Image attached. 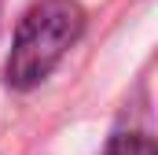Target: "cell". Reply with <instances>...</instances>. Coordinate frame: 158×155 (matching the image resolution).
<instances>
[{
  "label": "cell",
  "instance_id": "1",
  "mask_svg": "<svg viewBox=\"0 0 158 155\" xmlns=\"http://www.w3.org/2000/svg\"><path fill=\"white\" fill-rule=\"evenodd\" d=\"M85 26V11L74 0H40L33 4L19 30H15V44L7 55L4 78L11 89H33L52 74V67L66 55V48L81 37Z\"/></svg>",
  "mask_w": 158,
  "mask_h": 155
},
{
  "label": "cell",
  "instance_id": "2",
  "mask_svg": "<svg viewBox=\"0 0 158 155\" xmlns=\"http://www.w3.org/2000/svg\"><path fill=\"white\" fill-rule=\"evenodd\" d=\"M107 155H155V140L147 133H118L107 144Z\"/></svg>",
  "mask_w": 158,
  "mask_h": 155
}]
</instances>
